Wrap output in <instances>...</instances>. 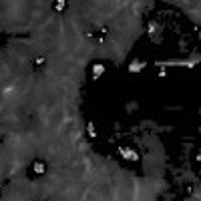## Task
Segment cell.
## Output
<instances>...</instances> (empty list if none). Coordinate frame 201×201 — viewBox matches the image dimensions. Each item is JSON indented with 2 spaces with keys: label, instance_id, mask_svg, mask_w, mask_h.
<instances>
[{
  "label": "cell",
  "instance_id": "6da1fadb",
  "mask_svg": "<svg viewBox=\"0 0 201 201\" xmlns=\"http://www.w3.org/2000/svg\"><path fill=\"white\" fill-rule=\"evenodd\" d=\"M145 68V62H133L131 67H129V70L131 73H139V70H143Z\"/></svg>",
  "mask_w": 201,
  "mask_h": 201
},
{
  "label": "cell",
  "instance_id": "7a4b0ae2",
  "mask_svg": "<svg viewBox=\"0 0 201 201\" xmlns=\"http://www.w3.org/2000/svg\"><path fill=\"white\" fill-rule=\"evenodd\" d=\"M93 73H95V77H100V75L105 73V67H103V65H95V67H93Z\"/></svg>",
  "mask_w": 201,
  "mask_h": 201
},
{
  "label": "cell",
  "instance_id": "3957f363",
  "mask_svg": "<svg viewBox=\"0 0 201 201\" xmlns=\"http://www.w3.org/2000/svg\"><path fill=\"white\" fill-rule=\"evenodd\" d=\"M89 135L93 137V139L97 137V131H95V125H93V123H89Z\"/></svg>",
  "mask_w": 201,
  "mask_h": 201
}]
</instances>
